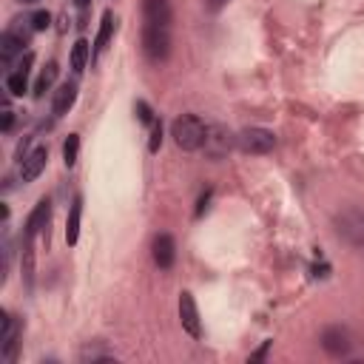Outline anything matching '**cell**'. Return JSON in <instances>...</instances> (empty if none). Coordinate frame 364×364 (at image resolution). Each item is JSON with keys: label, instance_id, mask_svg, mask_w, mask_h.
Instances as JSON below:
<instances>
[{"label": "cell", "instance_id": "obj_2", "mask_svg": "<svg viewBox=\"0 0 364 364\" xmlns=\"http://www.w3.org/2000/svg\"><path fill=\"white\" fill-rule=\"evenodd\" d=\"M333 228L338 233V239H344L353 247H364V208H344L333 216Z\"/></svg>", "mask_w": 364, "mask_h": 364}, {"label": "cell", "instance_id": "obj_18", "mask_svg": "<svg viewBox=\"0 0 364 364\" xmlns=\"http://www.w3.org/2000/svg\"><path fill=\"white\" fill-rule=\"evenodd\" d=\"M57 63H48L43 71H40V77H37V82H34V97H43L51 85H54V80H57Z\"/></svg>", "mask_w": 364, "mask_h": 364}, {"label": "cell", "instance_id": "obj_6", "mask_svg": "<svg viewBox=\"0 0 364 364\" xmlns=\"http://www.w3.org/2000/svg\"><path fill=\"white\" fill-rule=\"evenodd\" d=\"M321 347H324V353H330V355H336V358H341V355H347L350 353V347H353V338H350V330L347 327H341V324H330V327H324V333H321Z\"/></svg>", "mask_w": 364, "mask_h": 364}, {"label": "cell", "instance_id": "obj_12", "mask_svg": "<svg viewBox=\"0 0 364 364\" xmlns=\"http://www.w3.org/2000/svg\"><path fill=\"white\" fill-rule=\"evenodd\" d=\"M17 338H20V318L17 316H6L3 318V327H0V355L3 358H11L14 355Z\"/></svg>", "mask_w": 364, "mask_h": 364}, {"label": "cell", "instance_id": "obj_9", "mask_svg": "<svg viewBox=\"0 0 364 364\" xmlns=\"http://www.w3.org/2000/svg\"><path fill=\"white\" fill-rule=\"evenodd\" d=\"M46 162H48V148H46V145H37L34 151H28V154L23 156V162H20V176H23V182H34V179L43 173Z\"/></svg>", "mask_w": 364, "mask_h": 364}, {"label": "cell", "instance_id": "obj_26", "mask_svg": "<svg viewBox=\"0 0 364 364\" xmlns=\"http://www.w3.org/2000/svg\"><path fill=\"white\" fill-rule=\"evenodd\" d=\"M270 344H273V341H264V344H262V347H259V350H256V353L250 355V361H262V358L267 355V350H270Z\"/></svg>", "mask_w": 364, "mask_h": 364}, {"label": "cell", "instance_id": "obj_25", "mask_svg": "<svg viewBox=\"0 0 364 364\" xmlns=\"http://www.w3.org/2000/svg\"><path fill=\"white\" fill-rule=\"evenodd\" d=\"M208 202H210V191H205V193L199 196V205H196V216H202V213L208 210Z\"/></svg>", "mask_w": 364, "mask_h": 364}, {"label": "cell", "instance_id": "obj_15", "mask_svg": "<svg viewBox=\"0 0 364 364\" xmlns=\"http://www.w3.org/2000/svg\"><path fill=\"white\" fill-rule=\"evenodd\" d=\"M74 102H77V82H63V85L54 91V102H51L54 117H65Z\"/></svg>", "mask_w": 364, "mask_h": 364}, {"label": "cell", "instance_id": "obj_29", "mask_svg": "<svg viewBox=\"0 0 364 364\" xmlns=\"http://www.w3.org/2000/svg\"><path fill=\"white\" fill-rule=\"evenodd\" d=\"M74 6H77V9H88V6H91V0H74Z\"/></svg>", "mask_w": 364, "mask_h": 364}, {"label": "cell", "instance_id": "obj_13", "mask_svg": "<svg viewBox=\"0 0 364 364\" xmlns=\"http://www.w3.org/2000/svg\"><path fill=\"white\" fill-rule=\"evenodd\" d=\"M48 219H51V202L43 196L40 202H37V208L28 213V219H26V239H34L46 225H48Z\"/></svg>", "mask_w": 364, "mask_h": 364}, {"label": "cell", "instance_id": "obj_23", "mask_svg": "<svg viewBox=\"0 0 364 364\" xmlns=\"http://www.w3.org/2000/svg\"><path fill=\"white\" fill-rule=\"evenodd\" d=\"M136 117H139V122H145V125H154V111L148 108V102H136Z\"/></svg>", "mask_w": 364, "mask_h": 364}, {"label": "cell", "instance_id": "obj_24", "mask_svg": "<svg viewBox=\"0 0 364 364\" xmlns=\"http://www.w3.org/2000/svg\"><path fill=\"white\" fill-rule=\"evenodd\" d=\"M159 142H162V125L154 119V125H151V145H148V148H151V154H156V151H159Z\"/></svg>", "mask_w": 364, "mask_h": 364}, {"label": "cell", "instance_id": "obj_4", "mask_svg": "<svg viewBox=\"0 0 364 364\" xmlns=\"http://www.w3.org/2000/svg\"><path fill=\"white\" fill-rule=\"evenodd\" d=\"M31 31H34L31 26H28V28H26V26H23V28H20V26H9L6 34L0 37V60H3V63H11V60L28 46Z\"/></svg>", "mask_w": 364, "mask_h": 364}, {"label": "cell", "instance_id": "obj_17", "mask_svg": "<svg viewBox=\"0 0 364 364\" xmlns=\"http://www.w3.org/2000/svg\"><path fill=\"white\" fill-rule=\"evenodd\" d=\"M114 11H105L102 14V23H100V31H97V40H94V48L97 51H102L105 46H108V40H111V34H114Z\"/></svg>", "mask_w": 364, "mask_h": 364}, {"label": "cell", "instance_id": "obj_28", "mask_svg": "<svg viewBox=\"0 0 364 364\" xmlns=\"http://www.w3.org/2000/svg\"><path fill=\"white\" fill-rule=\"evenodd\" d=\"M225 3H228V0H205V9H208V11H219Z\"/></svg>", "mask_w": 364, "mask_h": 364}, {"label": "cell", "instance_id": "obj_30", "mask_svg": "<svg viewBox=\"0 0 364 364\" xmlns=\"http://www.w3.org/2000/svg\"><path fill=\"white\" fill-rule=\"evenodd\" d=\"M20 3H34V0H20Z\"/></svg>", "mask_w": 364, "mask_h": 364}, {"label": "cell", "instance_id": "obj_3", "mask_svg": "<svg viewBox=\"0 0 364 364\" xmlns=\"http://www.w3.org/2000/svg\"><path fill=\"white\" fill-rule=\"evenodd\" d=\"M142 51L151 63H165L171 54V28L168 26H142Z\"/></svg>", "mask_w": 364, "mask_h": 364}, {"label": "cell", "instance_id": "obj_19", "mask_svg": "<svg viewBox=\"0 0 364 364\" xmlns=\"http://www.w3.org/2000/svg\"><path fill=\"white\" fill-rule=\"evenodd\" d=\"M88 54H91V43L88 40H77L74 48H71V68L74 71H82L85 63H88Z\"/></svg>", "mask_w": 364, "mask_h": 364}, {"label": "cell", "instance_id": "obj_1", "mask_svg": "<svg viewBox=\"0 0 364 364\" xmlns=\"http://www.w3.org/2000/svg\"><path fill=\"white\" fill-rule=\"evenodd\" d=\"M171 136L182 151H199L208 136V125L196 114H182L171 125Z\"/></svg>", "mask_w": 364, "mask_h": 364}, {"label": "cell", "instance_id": "obj_5", "mask_svg": "<svg viewBox=\"0 0 364 364\" xmlns=\"http://www.w3.org/2000/svg\"><path fill=\"white\" fill-rule=\"evenodd\" d=\"M236 145H239L245 154H267V151L276 145V136H273V131H267V128H245V131L236 136Z\"/></svg>", "mask_w": 364, "mask_h": 364}, {"label": "cell", "instance_id": "obj_11", "mask_svg": "<svg viewBox=\"0 0 364 364\" xmlns=\"http://www.w3.org/2000/svg\"><path fill=\"white\" fill-rule=\"evenodd\" d=\"M142 17L148 26H168L171 28V3L168 0H142Z\"/></svg>", "mask_w": 364, "mask_h": 364}, {"label": "cell", "instance_id": "obj_14", "mask_svg": "<svg viewBox=\"0 0 364 364\" xmlns=\"http://www.w3.org/2000/svg\"><path fill=\"white\" fill-rule=\"evenodd\" d=\"M34 63V54H26L20 63H17V68L6 77V91L11 94V97H23V91H26V77H28V65Z\"/></svg>", "mask_w": 364, "mask_h": 364}, {"label": "cell", "instance_id": "obj_7", "mask_svg": "<svg viewBox=\"0 0 364 364\" xmlns=\"http://www.w3.org/2000/svg\"><path fill=\"white\" fill-rule=\"evenodd\" d=\"M205 154L210 156V159H222V156H228V151L233 148V136H230V131L228 128H222V125H213V128H208V136H205Z\"/></svg>", "mask_w": 364, "mask_h": 364}, {"label": "cell", "instance_id": "obj_27", "mask_svg": "<svg viewBox=\"0 0 364 364\" xmlns=\"http://www.w3.org/2000/svg\"><path fill=\"white\" fill-rule=\"evenodd\" d=\"M11 122H14V111L11 108H3V131H9Z\"/></svg>", "mask_w": 364, "mask_h": 364}, {"label": "cell", "instance_id": "obj_10", "mask_svg": "<svg viewBox=\"0 0 364 364\" xmlns=\"http://www.w3.org/2000/svg\"><path fill=\"white\" fill-rule=\"evenodd\" d=\"M154 262H156V267H162V270L173 267V262H176V242H173L171 233H159V236L154 239Z\"/></svg>", "mask_w": 364, "mask_h": 364}, {"label": "cell", "instance_id": "obj_20", "mask_svg": "<svg viewBox=\"0 0 364 364\" xmlns=\"http://www.w3.org/2000/svg\"><path fill=\"white\" fill-rule=\"evenodd\" d=\"M31 242L34 239L23 242V279H26V284H31V279H34V245Z\"/></svg>", "mask_w": 364, "mask_h": 364}, {"label": "cell", "instance_id": "obj_22", "mask_svg": "<svg viewBox=\"0 0 364 364\" xmlns=\"http://www.w3.org/2000/svg\"><path fill=\"white\" fill-rule=\"evenodd\" d=\"M28 23H31L34 31H46L48 23H51V14H48V11H34V14L28 17Z\"/></svg>", "mask_w": 364, "mask_h": 364}, {"label": "cell", "instance_id": "obj_8", "mask_svg": "<svg viewBox=\"0 0 364 364\" xmlns=\"http://www.w3.org/2000/svg\"><path fill=\"white\" fill-rule=\"evenodd\" d=\"M179 321H182V330L193 338L202 336V324H199V310H196V301L191 293H182L179 296Z\"/></svg>", "mask_w": 364, "mask_h": 364}, {"label": "cell", "instance_id": "obj_16", "mask_svg": "<svg viewBox=\"0 0 364 364\" xmlns=\"http://www.w3.org/2000/svg\"><path fill=\"white\" fill-rule=\"evenodd\" d=\"M80 216H82V199L74 196L71 208H68V219H65V242H68V247H74L77 239H80Z\"/></svg>", "mask_w": 364, "mask_h": 364}, {"label": "cell", "instance_id": "obj_21", "mask_svg": "<svg viewBox=\"0 0 364 364\" xmlns=\"http://www.w3.org/2000/svg\"><path fill=\"white\" fill-rule=\"evenodd\" d=\"M77 154H80V136L68 134V139L63 142V162H65V168H71L77 162Z\"/></svg>", "mask_w": 364, "mask_h": 364}]
</instances>
